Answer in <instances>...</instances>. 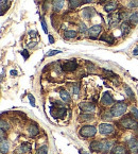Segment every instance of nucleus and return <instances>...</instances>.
<instances>
[{"mask_svg": "<svg viewBox=\"0 0 138 154\" xmlns=\"http://www.w3.org/2000/svg\"><path fill=\"white\" fill-rule=\"evenodd\" d=\"M29 34H30V36H35V34H36V32H35V31H30V32H29Z\"/></svg>", "mask_w": 138, "mask_h": 154, "instance_id": "39", "label": "nucleus"}, {"mask_svg": "<svg viewBox=\"0 0 138 154\" xmlns=\"http://www.w3.org/2000/svg\"><path fill=\"white\" fill-rule=\"evenodd\" d=\"M132 115H134V117L138 120V109L136 107H132Z\"/></svg>", "mask_w": 138, "mask_h": 154, "instance_id": "32", "label": "nucleus"}, {"mask_svg": "<svg viewBox=\"0 0 138 154\" xmlns=\"http://www.w3.org/2000/svg\"><path fill=\"white\" fill-rule=\"evenodd\" d=\"M101 31H102V27L100 25L94 26V27H91L90 29L88 30L89 37H93V38H95V37H97L98 35H99Z\"/></svg>", "mask_w": 138, "mask_h": 154, "instance_id": "10", "label": "nucleus"}, {"mask_svg": "<svg viewBox=\"0 0 138 154\" xmlns=\"http://www.w3.org/2000/svg\"><path fill=\"white\" fill-rule=\"evenodd\" d=\"M0 149H1V153L2 154L8 153V151H9V143H8L7 140H5V138H1V147H0Z\"/></svg>", "mask_w": 138, "mask_h": 154, "instance_id": "17", "label": "nucleus"}, {"mask_svg": "<svg viewBox=\"0 0 138 154\" xmlns=\"http://www.w3.org/2000/svg\"><path fill=\"white\" fill-rule=\"evenodd\" d=\"M79 91H80L79 85H75V86L73 87V94H75V95H78V94H79Z\"/></svg>", "mask_w": 138, "mask_h": 154, "instance_id": "36", "label": "nucleus"}, {"mask_svg": "<svg viewBox=\"0 0 138 154\" xmlns=\"http://www.w3.org/2000/svg\"><path fill=\"white\" fill-rule=\"evenodd\" d=\"M78 68V62L75 60H70V61L66 62L63 66V69L66 71H73Z\"/></svg>", "mask_w": 138, "mask_h": 154, "instance_id": "7", "label": "nucleus"}, {"mask_svg": "<svg viewBox=\"0 0 138 154\" xmlns=\"http://www.w3.org/2000/svg\"><path fill=\"white\" fill-rule=\"evenodd\" d=\"M101 103H102V105H104V106H109V105L113 104L114 99H113V97L111 96V94L105 93L104 95H103V97H102V99H101Z\"/></svg>", "mask_w": 138, "mask_h": 154, "instance_id": "9", "label": "nucleus"}, {"mask_svg": "<svg viewBox=\"0 0 138 154\" xmlns=\"http://www.w3.org/2000/svg\"><path fill=\"white\" fill-rule=\"evenodd\" d=\"M130 21H131V23H133V25H135V23H138V13H133L130 15L129 17Z\"/></svg>", "mask_w": 138, "mask_h": 154, "instance_id": "24", "label": "nucleus"}, {"mask_svg": "<svg viewBox=\"0 0 138 154\" xmlns=\"http://www.w3.org/2000/svg\"><path fill=\"white\" fill-rule=\"evenodd\" d=\"M59 53H62L61 50H51V51H49V52L47 53V57H52V55L59 54Z\"/></svg>", "mask_w": 138, "mask_h": 154, "instance_id": "28", "label": "nucleus"}, {"mask_svg": "<svg viewBox=\"0 0 138 154\" xmlns=\"http://www.w3.org/2000/svg\"><path fill=\"white\" fill-rule=\"evenodd\" d=\"M127 147L132 153L138 154V140L136 138H130L127 140Z\"/></svg>", "mask_w": 138, "mask_h": 154, "instance_id": "8", "label": "nucleus"}, {"mask_svg": "<svg viewBox=\"0 0 138 154\" xmlns=\"http://www.w3.org/2000/svg\"><path fill=\"white\" fill-rule=\"evenodd\" d=\"M5 0H1V15H3V14H5V10L7 11V9H8V5H7V3L5 5Z\"/></svg>", "mask_w": 138, "mask_h": 154, "instance_id": "30", "label": "nucleus"}, {"mask_svg": "<svg viewBox=\"0 0 138 154\" xmlns=\"http://www.w3.org/2000/svg\"><path fill=\"white\" fill-rule=\"evenodd\" d=\"M95 10L93 9V8H86L85 10L83 11V13H82V15H83V17L84 18H86V19H89V18H91L94 15H95Z\"/></svg>", "mask_w": 138, "mask_h": 154, "instance_id": "12", "label": "nucleus"}, {"mask_svg": "<svg viewBox=\"0 0 138 154\" xmlns=\"http://www.w3.org/2000/svg\"><path fill=\"white\" fill-rule=\"evenodd\" d=\"M31 152V146L28 145V143H23L20 145L17 148V153L18 154H28Z\"/></svg>", "mask_w": 138, "mask_h": 154, "instance_id": "11", "label": "nucleus"}, {"mask_svg": "<svg viewBox=\"0 0 138 154\" xmlns=\"http://www.w3.org/2000/svg\"><path fill=\"white\" fill-rule=\"evenodd\" d=\"M16 73H17V72H16V71H14V70L11 71V75H16Z\"/></svg>", "mask_w": 138, "mask_h": 154, "instance_id": "41", "label": "nucleus"}, {"mask_svg": "<svg viewBox=\"0 0 138 154\" xmlns=\"http://www.w3.org/2000/svg\"><path fill=\"white\" fill-rule=\"evenodd\" d=\"M65 0H53V10L55 12H59L63 9Z\"/></svg>", "mask_w": 138, "mask_h": 154, "instance_id": "14", "label": "nucleus"}, {"mask_svg": "<svg viewBox=\"0 0 138 154\" xmlns=\"http://www.w3.org/2000/svg\"><path fill=\"white\" fill-rule=\"evenodd\" d=\"M112 153L113 154H127V149H125L123 146L118 145V146H115V147H114Z\"/></svg>", "mask_w": 138, "mask_h": 154, "instance_id": "13", "label": "nucleus"}, {"mask_svg": "<svg viewBox=\"0 0 138 154\" xmlns=\"http://www.w3.org/2000/svg\"><path fill=\"white\" fill-rule=\"evenodd\" d=\"M94 118L93 115H90V114H82V115L79 116V120L80 121H89L91 120Z\"/></svg>", "mask_w": 138, "mask_h": 154, "instance_id": "20", "label": "nucleus"}, {"mask_svg": "<svg viewBox=\"0 0 138 154\" xmlns=\"http://www.w3.org/2000/svg\"><path fill=\"white\" fill-rule=\"evenodd\" d=\"M85 2H90V1H93V0H84Z\"/></svg>", "mask_w": 138, "mask_h": 154, "instance_id": "42", "label": "nucleus"}, {"mask_svg": "<svg viewBox=\"0 0 138 154\" xmlns=\"http://www.w3.org/2000/svg\"><path fill=\"white\" fill-rule=\"evenodd\" d=\"M28 98H29L30 103H31L32 106H35V99H34L33 96H32V95H28Z\"/></svg>", "mask_w": 138, "mask_h": 154, "instance_id": "33", "label": "nucleus"}, {"mask_svg": "<svg viewBox=\"0 0 138 154\" xmlns=\"http://www.w3.org/2000/svg\"><path fill=\"white\" fill-rule=\"evenodd\" d=\"M127 104L123 103V102H118L115 105H113L111 109V113L113 115V117H119V116L123 115V114L127 112Z\"/></svg>", "mask_w": 138, "mask_h": 154, "instance_id": "3", "label": "nucleus"}, {"mask_svg": "<svg viewBox=\"0 0 138 154\" xmlns=\"http://www.w3.org/2000/svg\"><path fill=\"white\" fill-rule=\"evenodd\" d=\"M77 36V32L73 31V30H66L64 32V37L65 38H75Z\"/></svg>", "mask_w": 138, "mask_h": 154, "instance_id": "18", "label": "nucleus"}, {"mask_svg": "<svg viewBox=\"0 0 138 154\" xmlns=\"http://www.w3.org/2000/svg\"><path fill=\"white\" fill-rule=\"evenodd\" d=\"M114 125L109 123H102L99 125V132L103 135H109L114 132Z\"/></svg>", "mask_w": 138, "mask_h": 154, "instance_id": "5", "label": "nucleus"}, {"mask_svg": "<svg viewBox=\"0 0 138 154\" xmlns=\"http://www.w3.org/2000/svg\"><path fill=\"white\" fill-rule=\"evenodd\" d=\"M60 95H61V98L62 100H63L65 103H69V102L71 101V97L70 95L67 93L66 91H61V93H60Z\"/></svg>", "mask_w": 138, "mask_h": 154, "instance_id": "16", "label": "nucleus"}, {"mask_svg": "<svg viewBox=\"0 0 138 154\" xmlns=\"http://www.w3.org/2000/svg\"><path fill=\"white\" fill-rule=\"evenodd\" d=\"M101 41H104L106 42L107 44H113L114 43V37L112 36V35H109V34H104L103 36L101 37Z\"/></svg>", "mask_w": 138, "mask_h": 154, "instance_id": "22", "label": "nucleus"}, {"mask_svg": "<svg viewBox=\"0 0 138 154\" xmlns=\"http://www.w3.org/2000/svg\"><path fill=\"white\" fill-rule=\"evenodd\" d=\"M41 27H43V30L45 33H48V30H47V25H46V21L44 20L43 17H41Z\"/></svg>", "mask_w": 138, "mask_h": 154, "instance_id": "31", "label": "nucleus"}, {"mask_svg": "<svg viewBox=\"0 0 138 154\" xmlns=\"http://www.w3.org/2000/svg\"><path fill=\"white\" fill-rule=\"evenodd\" d=\"M36 154H48V146L44 145L37 150Z\"/></svg>", "mask_w": 138, "mask_h": 154, "instance_id": "25", "label": "nucleus"}, {"mask_svg": "<svg viewBox=\"0 0 138 154\" xmlns=\"http://www.w3.org/2000/svg\"><path fill=\"white\" fill-rule=\"evenodd\" d=\"M112 148V143L106 139L99 141H94L90 143V149L96 152H101V153H107Z\"/></svg>", "mask_w": 138, "mask_h": 154, "instance_id": "1", "label": "nucleus"}, {"mask_svg": "<svg viewBox=\"0 0 138 154\" xmlns=\"http://www.w3.org/2000/svg\"><path fill=\"white\" fill-rule=\"evenodd\" d=\"M120 123L122 127H124L125 129H129V130H135L138 128V122L137 120H135L134 118H132L130 115L125 116L123 117L121 120H120Z\"/></svg>", "mask_w": 138, "mask_h": 154, "instance_id": "2", "label": "nucleus"}, {"mask_svg": "<svg viewBox=\"0 0 138 154\" xmlns=\"http://www.w3.org/2000/svg\"><path fill=\"white\" fill-rule=\"evenodd\" d=\"M79 106L85 113H93L96 109V105L94 103H91V102H81Z\"/></svg>", "mask_w": 138, "mask_h": 154, "instance_id": "6", "label": "nucleus"}, {"mask_svg": "<svg viewBox=\"0 0 138 154\" xmlns=\"http://www.w3.org/2000/svg\"><path fill=\"white\" fill-rule=\"evenodd\" d=\"M81 5V0H69V8L71 10L75 9Z\"/></svg>", "mask_w": 138, "mask_h": 154, "instance_id": "23", "label": "nucleus"}, {"mask_svg": "<svg viewBox=\"0 0 138 154\" xmlns=\"http://www.w3.org/2000/svg\"><path fill=\"white\" fill-rule=\"evenodd\" d=\"M29 133H30V135H31V136H36L37 134L39 133L38 128H37L35 125H31L29 127Z\"/></svg>", "mask_w": 138, "mask_h": 154, "instance_id": "19", "label": "nucleus"}, {"mask_svg": "<svg viewBox=\"0 0 138 154\" xmlns=\"http://www.w3.org/2000/svg\"><path fill=\"white\" fill-rule=\"evenodd\" d=\"M130 30H131V27H130V25L127 23H123L122 25H121V31H122L123 35H127L130 32Z\"/></svg>", "mask_w": 138, "mask_h": 154, "instance_id": "21", "label": "nucleus"}, {"mask_svg": "<svg viewBox=\"0 0 138 154\" xmlns=\"http://www.w3.org/2000/svg\"><path fill=\"white\" fill-rule=\"evenodd\" d=\"M80 135L84 138H89V137H94L97 133V129L93 125H85L80 130Z\"/></svg>", "mask_w": 138, "mask_h": 154, "instance_id": "4", "label": "nucleus"}, {"mask_svg": "<svg viewBox=\"0 0 138 154\" xmlns=\"http://www.w3.org/2000/svg\"><path fill=\"white\" fill-rule=\"evenodd\" d=\"M0 125H1V130H9L10 129V125L8 122H5V120H1V122H0Z\"/></svg>", "mask_w": 138, "mask_h": 154, "instance_id": "27", "label": "nucleus"}, {"mask_svg": "<svg viewBox=\"0 0 138 154\" xmlns=\"http://www.w3.org/2000/svg\"><path fill=\"white\" fill-rule=\"evenodd\" d=\"M116 8H117V2H116V1H109V2L104 7V10H105V12H107V13H111V12L115 11Z\"/></svg>", "mask_w": 138, "mask_h": 154, "instance_id": "15", "label": "nucleus"}, {"mask_svg": "<svg viewBox=\"0 0 138 154\" xmlns=\"http://www.w3.org/2000/svg\"><path fill=\"white\" fill-rule=\"evenodd\" d=\"M48 37H49V43L50 44H53V43H54V39H53L52 35H48Z\"/></svg>", "mask_w": 138, "mask_h": 154, "instance_id": "37", "label": "nucleus"}, {"mask_svg": "<svg viewBox=\"0 0 138 154\" xmlns=\"http://www.w3.org/2000/svg\"><path fill=\"white\" fill-rule=\"evenodd\" d=\"M133 54L134 55H138V47H136L135 49L133 50Z\"/></svg>", "mask_w": 138, "mask_h": 154, "instance_id": "38", "label": "nucleus"}, {"mask_svg": "<svg viewBox=\"0 0 138 154\" xmlns=\"http://www.w3.org/2000/svg\"><path fill=\"white\" fill-rule=\"evenodd\" d=\"M86 30H87V29H86V26L84 25V23H82V25L80 26V32H82V33H84V32H85Z\"/></svg>", "mask_w": 138, "mask_h": 154, "instance_id": "35", "label": "nucleus"}, {"mask_svg": "<svg viewBox=\"0 0 138 154\" xmlns=\"http://www.w3.org/2000/svg\"><path fill=\"white\" fill-rule=\"evenodd\" d=\"M21 55H23V57H25V60H27L28 57H29V52H28V50L25 49L21 51Z\"/></svg>", "mask_w": 138, "mask_h": 154, "instance_id": "34", "label": "nucleus"}, {"mask_svg": "<svg viewBox=\"0 0 138 154\" xmlns=\"http://www.w3.org/2000/svg\"><path fill=\"white\" fill-rule=\"evenodd\" d=\"M124 91H125L127 95L129 96L130 98H134V93H133V91H132V89L130 88L129 86H125V87H124Z\"/></svg>", "mask_w": 138, "mask_h": 154, "instance_id": "26", "label": "nucleus"}, {"mask_svg": "<svg viewBox=\"0 0 138 154\" xmlns=\"http://www.w3.org/2000/svg\"><path fill=\"white\" fill-rule=\"evenodd\" d=\"M47 7H49V5H48V2H47V1H46L45 5H44V10H45V11H46V10H47Z\"/></svg>", "mask_w": 138, "mask_h": 154, "instance_id": "40", "label": "nucleus"}, {"mask_svg": "<svg viewBox=\"0 0 138 154\" xmlns=\"http://www.w3.org/2000/svg\"><path fill=\"white\" fill-rule=\"evenodd\" d=\"M129 8H138V0H131L129 2Z\"/></svg>", "mask_w": 138, "mask_h": 154, "instance_id": "29", "label": "nucleus"}]
</instances>
